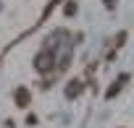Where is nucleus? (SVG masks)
I'll return each instance as SVG.
<instances>
[{
  "mask_svg": "<svg viewBox=\"0 0 134 128\" xmlns=\"http://www.w3.org/2000/svg\"><path fill=\"white\" fill-rule=\"evenodd\" d=\"M76 92H82V84L79 81H71L69 84V97H76Z\"/></svg>",
  "mask_w": 134,
  "mask_h": 128,
  "instance_id": "nucleus-3",
  "label": "nucleus"
},
{
  "mask_svg": "<svg viewBox=\"0 0 134 128\" xmlns=\"http://www.w3.org/2000/svg\"><path fill=\"white\" fill-rule=\"evenodd\" d=\"M16 105H21V107L29 105V92H26V89H19V92H16Z\"/></svg>",
  "mask_w": 134,
  "mask_h": 128,
  "instance_id": "nucleus-2",
  "label": "nucleus"
},
{
  "mask_svg": "<svg viewBox=\"0 0 134 128\" xmlns=\"http://www.w3.org/2000/svg\"><path fill=\"white\" fill-rule=\"evenodd\" d=\"M50 66H53V57H50L47 52H42V55L37 57V68H40V71H50Z\"/></svg>",
  "mask_w": 134,
  "mask_h": 128,
  "instance_id": "nucleus-1",
  "label": "nucleus"
}]
</instances>
